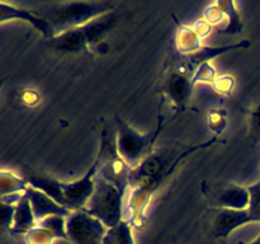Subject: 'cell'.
I'll use <instances>...</instances> for the list:
<instances>
[{
    "instance_id": "5b68a950",
    "label": "cell",
    "mask_w": 260,
    "mask_h": 244,
    "mask_svg": "<svg viewBox=\"0 0 260 244\" xmlns=\"http://www.w3.org/2000/svg\"><path fill=\"white\" fill-rule=\"evenodd\" d=\"M123 196L116 186L96 174L95 190L83 210L111 229L123 220Z\"/></svg>"
},
{
    "instance_id": "4316f807",
    "label": "cell",
    "mask_w": 260,
    "mask_h": 244,
    "mask_svg": "<svg viewBox=\"0 0 260 244\" xmlns=\"http://www.w3.org/2000/svg\"><path fill=\"white\" fill-rule=\"evenodd\" d=\"M223 18H225V14L220 9V7L216 4V2L212 3L210 7L206 8L205 13H203V19L207 20L211 25L220 24L223 20Z\"/></svg>"
},
{
    "instance_id": "52a82bcc",
    "label": "cell",
    "mask_w": 260,
    "mask_h": 244,
    "mask_svg": "<svg viewBox=\"0 0 260 244\" xmlns=\"http://www.w3.org/2000/svg\"><path fill=\"white\" fill-rule=\"evenodd\" d=\"M108 228L85 210H76L66 218V233L74 244H103Z\"/></svg>"
},
{
    "instance_id": "3957f363",
    "label": "cell",
    "mask_w": 260,
    "mask_h": 244,
    "mask_svg": "<svg viewBox=\"0 0 260 244\" xmlns=\"http://www.w3.org/2000/svg\"><path fill=\"white\" fill-rule=\"evenodd\" d=\"M116 17L109 13L86 24L55 36L47 40V46L60 53H90L91 48L112 29Z\"/></svg>"
},
{
    "instance_id": "83f0119b",
    "label": "cell",
    "mask_w": 260,
    "mask_h": 244,
    "mask_svg": "<svg viewBox=\"0 0 260 244\" xmlns=\"http://www.w3.org/2000/svg\"><path fill=\"white\" fill-rule=\"evenodd\" d=\"M0 207H2V214H0V218H2V224L4 228H7L10 231L13 226V221H14V215H15V205H9V203H0Z\"/></svg>"
},
{
    "instance_id": "8fae6325",
    "label": "cell",
    "mask_w": 260,
    "mask_h": 244,
    "mask_svg": "<svg viewBox=\"0 0 260 244\" xmlns=\"http://www.w3.org/2000/svg\"><path fill=\"white\" fill-rule=\"evenodd\" d=\"M211 205L228 210H246L250 202L248 187L238 185L216 186L205 191Z\"/></svg>"
},
{
    "instance_id": "30bf717a",
    "label": "cell",
    "mask_w": 260,
    "mask_h": 244,
    "mask_svg": "<svg viewBox=\"0 0 260 244\" xmlns=\"http://www.w3.org/2000/svg\"><path fill=\"white\" fill-rule=\"evenodd\" d=\"M249 45H250V42H249L248 40H243L240 41V42L233 43V45L215 46V47H212V46H203V47L201 48L200 51H197L196 53H192V55L188 56H180L178 63L175 64L173 68L192 78L198 66L202 65V64L210 63V61L213 60L215 57H217V56L222 55V53L225 52H229V51L248 48Z\"/></svg>"
},
{
    "instance_id": "f546056e",
    "label": "cell",
    "mask_w": 260,
    "mask_h": 244,
    "mask_svg": "<svg viewBox=\"0 0 260 244\" xmlns=\"http://www.w3.org/2000/svg\"><path fill=\"white\" fill-rule=\"evenodd\" d=\"M38 99H40V96H38V93L36 90H27L22 96V101L24 103H27L28 106H35V104H37Z\"/></svg>"
},
{
    "instance_id": "9c48e42d",
    "label": "cell",
    "mask_w": 260,
    "mask_h": 244,
    "mask_svg": "<svg viewBox=\"0 0 260 244\" xmlns=\"http://www.w3.org/2000/svg\"><path fill=\"white\" fill-rule=\"evenodd\" d=\"M192 78L180 73L177 69L172 68L162 83V92L174 104L175 114L184 112L189 106L193 93Z\"/></svg>"
},
{
    "instance_id": "4dcf8cb0",
    "label": "cell",
    "mask_w": 260,
    "mask_h": 244,
    "mask_svg": "<svg viewBox=\"0 0 260 244\" xmlns=\"http://www.w3.org/2000/svg\"><path fill=\"white\" fill-rule=\"evenodd\" d=\"M238 244H260V231H259V234H258V236H256L255 239H254V240H251V241H238Z\"/></svg>"
},
{
    "instance_id": "6da1fadb",
    "label": "cell",
    "mask_w": 260,
    "mask_h": 244,
    "mask_svg": "<svg viewBox=\"0 0 260 244\" xmlns=\"http://www.w3.org/2000/svg\"><path fill=\"white\" fill-rule=\"evenodd\" d=\"M218 141L217 136H212L207 141L189 146H172L152 151L144 162L131 170L129 174V195L127 202V220L132 228H144L146 221V208L152 195L168 178L175 172L180 162L192 152L201 149H207Z\"/></svg>"
},
{
    "instance_id": "ac0fdd59",
    "label": "cell",
    "mask_w": 260,
    "mask_h": 244,
    "mask_svg": "<svg viewBox=\"0 0 260 244\" xmlns=\"http://www.w3.org/2000/svg\"><path fill=\"white\" fill-rule=\"evenodd\" d=\"M216 4L220 7L225 17L228 18V25L220 30V35H239L243 32L244 23L241 19L240 12L238 9V4L231 0H220L216 2Z\"/></svg>"
},
{
    "instance_id": "8992f818",
    "label": "cell",
    "mask_w": 260,
    "mask_h": 244,
    "mask_svg": "<svg viewBox=\"0 0 260 244\" xmlns=\"http://www.w3.org/2000/svg\"><path fill=\"white\" fill-rule=\"evenodd\" d=\"M96 157L101 162L98 174L107 182L116 186L122 195H124L129 188V174L132 168L119 155L117 150L116 136H111L107 130L102 131L101 146Z\"/></svg>"
},
{
    "instance_id": "603a6c76",
    "label": "cell",
    "mask_w": 260,
    "mask_h": 244,
    "mask_svg": "<svg viewBox=\"0 0 260 244\" xmlns=\"http://www.w3.org/2000/svg\"><path fill=\"white\" fill-rule=\"evenodd\" d=\"M250 202L248 206L249 223H260V180L248 187Z\"/></svg>"
},
{
    "instance_id": "f1b7e54d",
    "label": "cell",
    "mask_w": 260,
    "mask_h": 244,
    "mask_svg": "<svg viewBox=\"0 0 260 244\" xmlns=\"http://www.w3.org/2000/svg\"><path fill=\"white\" fill-rule=\"evenodd\" d=\"M192 27L194 28L196 32L198 33V36H200V37L203 40V38L207 37L208 35H211L213 25H211L207 20L200 19V20H197V22H196Z\"/></svg>"
},
{
    "instance_id": "ffe728a7",
    "label": "cell",
    "mask_w": 260,
    "mask_h": 244,
    "mask_svg": "<svg viewBox=\"0 0 260 244\" xmlns=\"http://www.w3.org/2000/svg\"><path fill=\"white\" fill-rule=\"evenodd\" d=\"M103 244H135L131 223L122 220L118 225L108 229Z\"/></svg>"
},
{
    "instance_id": "9a60e30c",
    "label": "cell",
    "mask_w": 260,
    "mask_h": 244,
    "mask_svg": "<svg viewBox=\"0 0 260 244\" xmlns=\"http://www.w3.org/2000/svg\"><path fill=\"white\" fill-rule=\"evenodd\" d=\"M23 178L27 180L28 186L41 191V192L46 193V195L50 196L51 198H53L58 205L69 208L68 201H66L62 192V188H61V182H58V180L53 179V178L51 177H47V175H40L36 174V173H25V174L23 175ZM69 210H70V208H69Z\"/></svg>"
},
{
    "instance_id": "7a4b0ae2",
    "label": "cell",
    "mask_w": 260,
    "mask_h": 244,
    "mask_svg": "<svg viewBox=\"0 0 260 244\" xmlns=\"http://www.w3.org/2000/svg\"><path fill=\"white\" fill-rule=\"evenodd\" d=\"M113 9L111 2H65L41 5L33 10L51 23L57 36L109 14Z\"/></svg>"
},
{
    "instance_id": "cb8c5ba5",
    "label": "cell",
    "mask_w": 260,
    "mask_h": 244,
    "mask_svg": "<svg viewBox=\"0 0 260 244\" xmlns=\"http://www.w3.org/2000/svg\"><path fill=\"white\" fill-rule=\"evenodd\" d=\"M217 78V71L211 65V63H205L197 68L192 76L193 85L198 83H210L213 84V81Z\"/></svg>"
},
{
    "instance_id": "7c38bea8",
    "label": "cell",
    "mask_w": 260,
    "mask_h": 244,
    "mask_svg": "<svg viewBox=\"0 0 260 244\" xmlns=\"http://www.w3.org/2000/svg\"><path fill=\"white\" fill-rule=\"evenodd\" d=\"M12 19H20L29 23L38 32L42 33L46 40H51L56 36L55 29L52 28L51 23L47 19H45L42 15L38 14L37 12H35L33 9H27V8L22 7L19 8L2 2L0 3V22L4 23Z\"/></svg>"
},
{
    "instance_id": "d6986e66",
    "label": "cell",
    "mask_w": 260,
    "mask_h": 244,
    "mask_svg": "<svg viewBox=\"0 0 260 244\" xmlns=\"http://www.w3.org/2000/svg\"><path fill=\"white\" fill-rule=\"evenodd\" d=\"M28 188L27 180L20 175H17L12 170L2 169L0 172V196L25 193Z\"/></svg>"
},
{
    "instance_id": "4fadbf2b",
    "label": "cell",
    "mask_w": 260,
    "mask_h": 244,
    "mask_svg": "<svg viewBox=\"0 0 260 244\" xmlns=\"http://www.w3.org/2000/svg\"><path fill=\"white\" fill-rule=\"evenodd\" d=\"M249 224L248 210H228L221 208L213 219V236L221 240H228L229 235L240 226Z\"/></svg>"
},
{
    "instance_id": "7402d4cb",
    "label": "cell",
    "mask_w": 260,
    "mask_h": 244,
    "mask_svg": "<svg viewBox=\"0 0 260 244\" xmlns=\"http://www.w3.org/2000/svg\"><path fill=\"white\" fill-rule=\"evenodd\" d=\"M207 122L213 136L218 137L228 126V112L225 109H211L207 114Z\"/></svg>"
},
{
    "instance_id": "484cf974",
    "label": "cell",
    "mask_w": 260,
    "mask_h": 244,
    "mask_svg": "<svg viewBox=\"0 0 260 244\" xmlns=\"http://www.w3.org/2000/svg\"><path fill=\"white\" fill-rule=\"evenodd\" d=\"M212 86L216 93L221 94V96H230L235 88V78L229 74L217 76L216 80L213 81Z\"/></svg>"
},
{
    "instance_id": "2e32d148",
    "label": "cell",
    "mask_w": 260,
    "mask_h": 244,
    "mask_svg": "<svg viewBox=\"0 0 260 244\" xmlns=\"http://www.w3.org/2000/svg\"><path fill=\"white\" fill-rule=\"evenodd\" d=\"M173 19L175 20V24L178 27L177 35H175V46L179 55L188 56L200 51L203 47L202 38L198 36L194 28L182 24L175 15H173Z\"/></svg>"
},
{
    "instance_id": "1f68e13d",
    "label": "cell",
    "mask_w": 260,
    "mask_h": 244,
    "mask_svg": "<svg viewBox=\"0 0 260 244\" xmlns=\"http://www.w3.org/2000/svg\"><path fill=\"white\" fill-rule=\"evenodd\" d=\"M221 244H229L228 240H221Z\"/></svg>"
},
{
    "instance_id": "e0dca14e",
    "label": "cell",
    "mask_w": 260,
    "mask_h": 244,
    "mask_svg": "<svg viewBox=\"0 0 260 244\" xmlns=\"http://www.w3.org/2000/svg\"><path fill=\"white\" fill-rule=\"evenodd\" d=\"M37 225V220L33 214L32 206H30L29 198L28 196L23 195L19 202L15 205V215L14 221H13V226L10 229L12 234H25L29 230H32L35 226Z\"/></svg>"
},
{
    "instance_id": "5bb4252c",
    "label": "cell",
    "mask_w": 260,
    "mask_h": 244,
    "mask_svg": "<svg viewBox=\"0 0 260 244\" xmlns=\"http://www.w3.org/2000/svg\"><path fill=\"white\" fill-rule=\"evenodd\" d=\"M25 195L29 198L30 206H32L33 214L36 216V220L41 221L43 219H46L47 216L57 215L62 216V218H68L70 216V214L73 212L69 208L63 207V206L58 205L53 198H51L50 196H47L46 193L41 192V191L36 190V188L28 186L27 191H25Z\"/></svg>"
},
{
    "instance_id": "d4e9b609",
    "label": "cell",
    "mask_w": 260,
    "mask_h": 244,
    "mask_svg": "<svg viewBox=\"0 0 260 244\" xmlns=\"http://www.w3.org/2000/svg\"><path fill=\"white\" fill-rule=\"evenodd\" d=\"M249 139L260 142V102L249 112Z\"/></svg>"
},
{
    "instance_id": "277c9868",
    "label": "cell",
    "mask_w": 260,
    "mask_h": 244,
    "mask_svg": "<svg viewBox=\"0 0 260 244\" xmlns=\"http://www.w3.org/2000/svg\"><path fill=\"white\" fill-rule=\"evenodd\" d=\"M164 116L161 112L157 117L156 129L147 134H140L132 129L121 117L116 116V142L119 155L134 169L141 164L152 151L157 136L164 127Z\"/></svg>"
},
{
    "instance_id": "ba28073f",
    "label": "cell",
    "mask_w": 260,
    "mask_h": 244,
    "mask_svg": "<svg viewBox=\"0 0 260 244\" xmlns=\"http://www.w3.org/2000/svg\"><path fill=\"white\" fill-rule=\"evenodd\" d=\"M99 163H101L99 158L96 157L91 167L86 170L83 177L74 182H61L63 196L71 211L83 210L90 200L95 190V177L98 174Z\"/></svg>"
},
{
    "instance_id": "44dd1931",
    "label": "cell",
    "mask_w": 260,
    "mask_h": 244,
    "mask_svg": "<svg viewBox=\"0 0 260 244\" xmlns=\"http://www.w3.org/2000/svg\"><path fill=\"white\" fill-rule=\"evenodd\" d=\"M25 244H52L56 236L51 230L37 223V225L23 235Z\"/></svg>"
}]
</instances>
